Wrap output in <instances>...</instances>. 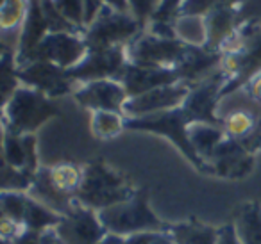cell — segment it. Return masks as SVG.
<instances>
[{
    "instance_id": "1",
    "label": "cell",
    "mask_w": 261,
    "mask_h": 244,
    "mask_svg": "<svg viewBox=\"0 0 261 244\" xmlns=\"http://www.w3.org/2000/svg\"><path fill=\"white\" fill-rule=\"evenodd\" d=\"M222 54L220 72L225 75L222 98L243 89L247 82L261 73V25L242 23L218 50Z\"/></svg>"
},
{
    "instance_id": "2",
    "label": "cell",
    "mask_w": 261,
    "mask_h": 244,
    "mask_svg": "<svg viewBox=\"0 0 261 244\" xmlns=\"http://www.w3.org/2000/svg\"><path fill=\"white\" fill-rule=\"evenodd\" d=\"M136 191L138 187L133 186L127 176L108 166L102 159H97L84 166V176L77 191V201L100 212L127 201L135 196Z\"/></svg>"
},
{
    "instance_id": "3",
    "label": "cell",
    "mask_w": 261,
    "mask_h": 244,
    "mask_svg": "<svg viewBox=\"0 0 261 244\" xmlns=\"http://www.w3.org/2000/svg\"><path fill=\"white\" fill-rule=\"evenodd\" d=\"M193 123H197L193 114L185 105H181V107H177V109L158 112V114L142 116V118H127L125 129L135 130V132H149V134H156V136H161V137H167V139L170 141V143H174V146L192 162L197 171L210 173L207 164L197 155L195 148H193L192 141H190L188 129Z\"/></svg>"
},
{
    "instance_id": "4",
    "label": "cell",
    "mask_w": 261,
    "mask_h": 244,
    "mask_svg": "<svg viewBox=\"0 0 261 244\" xmlns=\"http://www.w3.org/2000/svg\"><path fill=\"white\" fill-rule=\"evenodd\" d=\"M2 129L15 134H36L52 118L61 114L52 98L29 86H20L2 104Z\"/></svg>"
},
{
    "instance_id": "5",
    "label": "cell",
    "mask_w": 261,
    "mask_h": 244,
    "mask_svg": "<svg viewBox=\"0 0 261 244\" xmlns=\"http://www.w3.org/2000/svg\"><path fill=\"white\" fill-rule=\"evenodd\" d=\"M108 232L118 235H130L147 230H168L170 223H165L150 207V196L147 187H138L135 196L118 205L98 212Z\"/></svg>"
},
{
    "instance_id": "6",
    "label": "cell",
    "mask_w": 261,
    "mask_h": 244,
    "mask_svg": "<svg viewBox=\"0 0 261 244\" xmlns=\"http://www.w3.org/2000/svg\"><path fill=\"white\" fill-rule=\"evenodd\" d=\"M145 30L130 13H120L104 4L98 16L84 29L88 50H100L111 47H127Z\"/></svg>"
},
{
    "instance_id": "7",
    "label": "cell",
    "mask_w": 261,
    "mask_h": 244,
    "mask_svg": "<svg viewBox=\"0 0 261 244\" xmlns=\"http://www.w3.org/2000/svg\"><path fill=\"white\" fill-rule=\"evenodd\" d=\"M127 59L149 68H175L186 50V43L179 38H161L143 30L127 45Z\"/></svg>"
},
{
    "instance_id": "8",
    "label": "cell",
    "mask_w": 261,
    "mask_h": 244,
    "mask_svg": "<svg viewBox=\"0 0 261 244\" xmlns=\"http://www.w3.org/2000/svg\"><path fill=\"white\" fill-rule=\"evenodd\" d=\"M88 54L83 33H48L18 66L33 61H48L65 70L79 65Z\"/></svg>"
},
{
    "instance_id": "9",
    "label": "cell",
    "mask_w": 261,
    "mask_h": 244,
    "mask_svg": "<svg viewBox=\"0 0 261 244\" xmlns=\"http://www.w3.org/2000/svg\"><path fill=\"white\" fill-rule=\"evenodd\" d=\"M18 77L22 86L41 91L48 98H61L73 95L79 84L68 75V70L48 61H33L18 66Z\"/></svg>"
},
{
    "instance_id": "10",
    "label": "cell",
    "mask_w": 261,
    "mask_h": 244,
    "mask_svg": "<svg viewBox=\"0 0 261 244\" xmlns=\"http://www.w3.org/2000/svg\"><path fill=\"white\" fill-rule=\"evenodd\" d=\"M56 230L66 244H97L108 235V228L98 212L81 201L73 203V207L61 218Z\"/></svg>"
},
{
    "instance_id": "11",
    "label": "cell",
    "mask_w": 261,
    "mask_h": 244,
    "mask_svg": "<svg viewBox=\"0 0 261 244\" xmlns=\"http://www.w3.org/2000/svg\"><path fill=\"white\" fill-rule=\"evenodd\" d=\"M127 63H129V59H127L125 47L88 50V54L84 55L83 61L68 70V75L77 84L102 79H118Z\"/></svg>"
},
{
    "instance_id": "12",
    "label": "cell",
    "mask_w": 261,
    "mask_h": 244,
    "mask_svg": "<svg viewBox=\"0 0 261 244\" xmlns=\"http://www.w3.org/2000/svg\"><path fill=\"white\" fill-rule=\"evenodd\" d=\"M190 87L192 86H188L186 82H175L150 89L143 95H138V97H133L127 100L125 107H123V114H125V118H142V116L177 109L185 104Z\"/></svg>"
},
{
    "instance_id": "13",
    "label": "cell",
    "mask_w": 261,
    "mask_h": 244,
    "mask_svg": "<svg viewBox=\"0 0 261 244\" xmlns=\"http://www.w3.org/2000/svg\"><path fill=\"white\" fill-rule=\"evenodd\" d=\"M73 100L81 107L93 111H116L123 112L129 95L120 80L116 79H102L91 80V82L79 84L73 91Z\"/></svg>"
},
{
    "instance_id": "14",
    "label": "cell",
    "mask_w": 261,
    "mask_h": 244,
    "mask_svg": "<svg viewBox=\"0 0 261 244\" xmlns=\"http://www.w3.org/2000/svg\"><path fill=\"white\" fill-rule=\"evenodd\" d=\"M256 155L250 154L240 139L227 137L222 141L207 161L210 175H217L222 178H243L254 169Z\"/></svg>"
},
{
    "instance_id": "15",
    "label": "cell",
    "mask_w": 261,
    "mask_h": 244,
    "mask_svg": "<svg viewBox=\"0 0 261 244\" xmlns=\"http://www.w3.org/2000/svg\"><path fill=\"white\" fill-rule=\"evenodd\" d=\"M116 80L123 84L129 98H133L156 87L181 82V77L174 68H149V66L127 63Z\"/></svg>"
},
{
    "instance_id": "16",
    "label": "cell",
    "mask_w": 261,
    "mask_h": 244,
    "mask_svg": "<svg viewBox=\"0 0 261 244\" xmlns=\"http://www.w3.org/2000/svg\"><path fill=\"white\" fill-rule=\"evenodd\" d=\"M2 162L36 175L41 168L38 161L36 134H15L2 129Z\"/></svg>"
},
{
    "instance_id": "17",
    "label": "cell",
    "mask_w": 261,
    "mask_h": 244,
    "mask_svg": "<svg viewBox=\"0 0 261 244\" xmlns=\"http://www.w3.org/2000/svg\"><path fill=\"white\" fill-rule=\"evenodd\" d=\"M222 61V54L217 50H210L207 47H195V45H186V50L182 54L181 61L175 66V72L181 77V82L188 86L200 82L206 77L218 72Z\"/></svg>"
},
{
    "instance_id": "18",
    "label": "cell",
    "mask_w": 261,
    "mask_h": 244,
    "mask_svg": "<svg viewBox=\"0 0 261 244\" xmlns=\"http://www.w3.org/2000/svg\"><path fill=\"white\" fill-rule=\"evenodd\" d=\"M48 33L50 29H48V22L45 18L41 0H29V13L22 25L18 50H16V63H22Z\"/></svg>"
},
{
    "instance_id": "19",
    "label": "cell",
    "mask_w": 261,
    "mask_h": 244,
    "mask_svg": "<svg viewBox=\"0 0 261 244\" xmlns=\"http://www.w3.org/2000/svg\"><path fill=\"white\" fill-rule=\"evenodd\" d=\"M29 194L61 216H65L77 201L75 198L68 196V194H65L63 191H59V187L52 182L50 173H48V166H41L36 171L33 186H31V189H29Z\"/></svg>"
},
{
    "instance_id": "20",
    "label": "cell",
    "mask_w": 261,
    "mask_h": 244,
    "mask_svg": "<svg viewBox=\"0 0 261 244\" xmlns=\"http://www.w3.org/2000/svg\"><path fill=\"white\" fill-rule=\"evenodd\" d=\"M207 30V41L204 47L210 50H220V47L238 30V8H218L204 16Z\"/></svg>"
},
{
    "instance_id": "21",
    "label": "cell",
    "mask_w": 261,
    "mask_h": 244,
    "mask_svg": "<svg viewBox=\"0 0 261 244\" xmlns=\"http://www.w3.org/2000/svg\"><path fill=\"white\" fill-rule=\"evenodd\" d=\"M168 230L177 244H217L218 233H220V226L217 228V226L202 223L195 218L170 223Z\"/></svg>"
},
{
    "instance_id": "22",
    "label": "cell",
    "mask_w": 261,
    "mask_h": 244,
    "mask_svg": "<svg viewBox=\"0 0 261 244\" xmlns=\"http://www.w3.org/2000/svg\"><path fill=\"white\" fill-rule=\"evenodd\" d=\"M234 228L243 244H261V203L245 201L234 216Z\"/></svg>"
},
{
    "instance_id": "23",
    "label": "cell",
    "mask_w": 261,
    "mask_h": 244,
    "mask_svg": "<svg viewBox=\"0 0 261 244\" xmlns=\"http://www.w3.org/2000/svg\"><path fill=\"white\" fill-rule=\"evenodd\" d=\"M188 136L195 148L197 155L207 164L217 146L225 139V132L222 127L211 123H193L188 129ZM210 168V166H207Z\"/></svg>"
},
{
    "instance_id": "24",
    "label": "cell",
    "mask_w": 261,
    "mask_h": 244,
    "mask_svg": "<svg viewBox=\"0 0 261 244\" xmlns=\"http://www.w3.org/2000/svg\"><path fill=\"white\" fill-rule=\"evenodd\" d=\"M63 216L52 210L45 203L38 201L29 194V201H27L25 216H23V228L33 230V232H45L48 228H56L61 221Z\"/></svg>"
},
{
    "instance_id": "25",
    "label": "cell",
    "mask_w": 261,
    "mask_h": 244,
    "mask_svg": "<svg viewBox=\"0 0 261 244\" xmlns=\"http://www.w3.org/2000/svg\"><path fill=\"white\" fill-rule=\"evenodd\" d=\"M125 114L116 111H93L90 118V129L97 139L109 141L120 136L125 129Z\"/></svg>"
},
{
    "instance_id": "26",
    "label": "cell",
    "mask_w": 261,
    "mask_h": 244,
    "mask_svg": "<svg viewBox=\"0 0 261 244\" xmlns=\"http://www.w3.org/2000/svg\"><path fill=\"white\" fill-rule=\"evenodd\" d=\"M48 173L59 191L77 200V191L84 176V166H79L75 162H58L54 166H48Z\"/></svg>"
},
{
    "instance_id": "27",
    "label": "cell",
    "mask_w": 261,
    "mask_h": 244,
    "mask_svg": "<svg viewBox=\"0 0 261 244\" xmlns=\"http://www.w3.org/2000/svg\"><path fill=\"white\" fill-rule=\"evenodd\" d=\"M174 30H175V36L186 45L204 47L207 41V30H206V20H204V16L177 15L174 18Z\"/></svg>"
},
{
    "instance_id": "28",
    "label": "cell",
    "mask_w": 261,
    "mask_h": 244,
    "mask_svg": "<svg viewBox=\"0 0 261 244\" xmlns=\"http://www.w3.org/2000/svg\"><path fill=\"white\" fill-rule=\"evenodd\" d=\"M29 13V0H2L0 4V29L2 36L22 33V25Z\"/></svg>"
},
{
    "instance_id": "29",
    "label": "cell",
    "mask_w": 261,
    "mask_h": 244,
    "mask_svg": "<svg viewBox=\"0 0 261 244\" xmlns=\"http://www.w3.org/2000/svg\"><path fill=\"white\" fill-rule=\"evenodd\" d=\"M22 86L18 77V63L16 54L8 48H2V61H0V87H2V104L13 97L18 87Z\"/></svg>"
},
{
    "instance_id": "30",
    "label": "cell",
    "mask_w": 261,
    "mask_h": 244,
    "mask_svg": "<svg viewBox=\"0 0 261 244\" xmlns=\"http://www.w3.org/2000/svg\"><path fill=\"white\" fill-rule=\"evenodd\" d=\"M257 123H259V119L254 114H250L249 111H234L225 118H222V129L227 137L243 139L256 129Z\"/></svg>"
},
{
    "instance_id": "31",
    "label": "cell",
    "mask_w": 261,
    "mask_h": 244,
    "mask_svg": "<svg viewBox=\"0 0 261 244\" xmlns=\"http://www.w3.org/2000/svg\"><path fill=\"white\" fill-rule=\"evenodd\" d=\"M29 193H20V191H2L0 194V212L6 218L20 223L23 226V216H25Z\"/></svg>"
},
{
    "instance_id": "32",
    "label": "cell",
    "mask_w": 261,
    "mask_h": 244,
    "mask_svg": "<svg viewBox=\"0 0 261 244\" xmlns=\"http://www.w3.org/2000/svg\"><path fill=\"white\" fill-rule=\"evenodd\" d=\"M245 0H185L177 15H197L206 16L218 8H240Z\"/></svg>"
},
{
    "instance_id": "33",
    "label": "cell",
    "mask_w": 261,
    "mask_h": 244,
    "mask_svg": "<svg viewBox=\"0 0 261 244\" xmlns=\"http://www.w3.org/2000/svg\"><path fill=\"white\" fill-rule=\"evenodd\" d=\"M34 175L25 169L13 168L2 162V191H20V193H29L33 186Z\"/></svg>"
},
{
    "instance_id": "34",
    "label": "cell",
    "mask_w": 261,
    "mask_h": 244,
    "mask_svg": "<svg viewBox=\"0 0 261 244\" xmlns=\"http://www.w3.org/2000/svg\"><path fill=\"white\" fill-rule=\"evenodd\" d=\"M63 16L75 27L84 30V0H52Z\"/></svg>"
},
{
    "instance_id": "35",
    "label": "cell",
    "mask_w": 261,
    "mask_h": 244,
    "mask_svg": "<svg viewBox=\"0 0 261 244\" xmlns=\"http://www.w3.org/2000/svg\"><path fill=\"white\" fill-rule=\"evenodd\" d=\"M160 4L161 0H129L130 15L147 27L150 20L154 18V15H156Z\"/></svg>"
},
{
    "instance_id": "36",
    "label": "cell",
    "mask_w": 261,
    "mask_h": 244,
    "mask_svg": "<svg viewBox=\"0 0 261 244\" xmlns=\"http://www.w3.org/2000/svg\"><path fill=\"white\" fill-rule=\"evenodd\" d=\"M238 22L261 25V0H245L238 8Z\"/></svg>"
},
{
    "instance_id": "37",
    "label": "cell",
    "mask_w": 261,
    "mask_h": 244,
    "mask_svg": "<svg viewBox=\"0 0 261 244\" xmlns=\"http://www.w3.org/2000/svg\"><path fill=\"white\" fill-rule=\"evenodd\" d=\"M23 230L25 228L20 223L13 221V219L6 218V216H2V219H0V239H2V244H11Z\"/></svg>"
},
{
    "instance_id": "38",
    "label": "cell",
    "mask_w": 261,
    "mask_h": 244,
    "mask_svg": "<svg viewBox=\"0 0 261 244\" xmlns=\"http://www.w3.org/2000/svg\"><path fill=\"white\" fill-rule=\"evenodd\" d=\"M185 0H161L160 8H158L156 15L152 20H165V22H172L177 16L181 4Z\"/></svg>"
},
{
    "instance_id": "39",
    "label": "cell",
    "mask_w": 261,
    "mask_h": 244,
    "mask_svg": "<svg viewBox=\"0 0 261 244\" xmlns=\"http://www.w3.org/2000/svg\"><path fill=\"white\" fill-rule=\"evenodd\" d=\"M217 244H243L238 237V232L234 228V223H225L220 226V233H218Z\"/></svg>"
},
{
    "instance_id": "40",
    "label": "cell",
    "mask_w": 261,
    "mask_h": 244,
    "mask_svg": "<svg viewBox=\"0 0 261 244\" xmlns=\"http://www.w3.org/2000/svg\"><path fill=\"white\" fill-rule=\"evenodd\" d=\"M104 8L102 0H84V27H88Z\"/></svg>"
},
{
    "instance_id": "41",
    "label": "cell",
    "mask_w": 261,
    "mask_h": 244,
    "mask_svg": "<svg viewBox=\"0 0 261 244\" xmlns=\"http://www.w3.org/2000/svg\"><path fill=\"white\" fill-rule=\"evenodd\" d=\"M160 230H147V232H136L127 235V244H152L156 239V233Z\"/></svg>"
},
{
    "instance_id": "42",
    "label": "cell",
    "mask_w": 261,
    "mask_h": 244,
    "mask_svg": "<svg viewBox=\"0 0 261 244\" xmlns=\"http://www.w3.org/2000/svg\"><path fill=\"white\" fill-rule=\"evenodd\" d=\"M243 89H245V93L249 95L252 100H256L257 104H261V73H257L256 77H252V79L243 86Z\"/></svg>"
},
{
    "instance_id": "43",
    "label": "cell",
    "mask_w": 261,
    "mask_h": 244,
    "mask_svg": "<svg viewBox=\"0 0 261 244\" xmlns=\"http://www.w3.org/2000/svg\"><path fill=\"white\" fill-rule=\"evenodd\" d=\"M11 244H41V233L33 230H23Z\"/></svg>"
},
{
    "instance_id": "44",
    "label": "cell",
    "mask_w": 261,
    "mask_h": 244,
    "mask_svg": "<svg viewBox=\"0 0 261 244\" xmlns=\"http://www.w3.org/2000/svg\"><path fill=\"white\" fill-rule=\"evenodd\" d=\"M41 244H66L56 228H48L41 232Z\"/></svg>"
},
{
    "instance_id": "45",
    "label": "cell",
    "mask_w": 261,
    "mask_h": 244,
    "mask_svg": "<svg viewBox=\"0 0 261 244\" xmlns=\"http://www.w3.org/2000/svg\"><path fill=\"white\" fill-rule=\"evenodd\" d=\"M106 6L109 8L116 9L120 13H130V6H129V0H102Z\"/></svg>"
},
{
    "instance_id": "46",
    "label": "cell",
    "mask_w": 261,
    "mask_h": 244,
    "mask_svg": "<svg viewBox=\"0 0 261 244\" xmlns=\"http://www.w3.org/2000/svg\"><path fill=\"white\" fill-rule=\"evenodd\" d=\"M97 244H127V239L123 235H118V233H111L108 232V235Z\"/></svg>"
}]
</instances>
